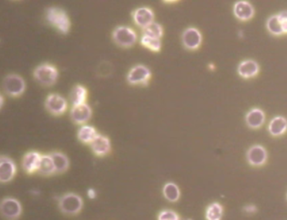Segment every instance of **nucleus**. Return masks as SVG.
I'll return each instance as SVG.
<instances>
[{"label": "nucleus", "instance_id": "nucleus-1", "mask_svg": "<svg viewBox=\"0 0 287 220\" xmlns=\"http://www.w3.org/2000/svg\"><path fill=\"white\" fill-rule=\"evenodd\" d=\"M47 23L56 29L60 34L68 35L71 30V19L65 10L62 8L51 6L45 12Z\"/></svg>", "mask_w": 287, "mask_h": 220}, {"label": "nucleus", "instance_id": "nucleus-2", "mask_svg": "<svg viewBox=\"0 0 287 220\" xmlns=\"http://www.w3.org/2000/svg\"><path fill=\"white\" fill-rule=\"evenodd\" d=\"M33 77L41 86H53L59 80V71L58 67L51 63H42L33 71Z\"/></svg>", "mask_w": 287, "mask_h": 220}, {"label": "nucleus", "instance_id": "nucleus-3", "mask_svg": "<svg viewBox=\"0 0 287 220\" xmlns=\"http://www.w3.org/2000/svg\"><path fill=\"white\" fill-rule=\"evenodd\" d=\"M83 197L75 192H67L59 200V209L67 216H75L81 213L84 208Z\"/></svg>", "mask_w": 287, "mask_h": 220}, {"label": "nucleus", "instance_id": "nucleus-4", "mask_svg": "<svg viewBox=\"0 0 287 220\" xmlns=\"http://www.w3.org/2000/svg\"><path fill=\"white\" fill-rule=\"evenodd\" d=\"M111 38L114 44L125 49L133 47L138 39L136 30L127 26H117L113 30Z\"/></svg>", "mask_w": 287, "mask_h": 220}, {"label": "nucleus", "instance_id": "nucleus-5", "mask_svg": "<svg viewBox=\"0 0 287 220\" xmlns=\"http://www.w3.org/2000/svg\"><path fill=\"white\" fill-rule=\"evenodd\" d=\"M149 67L138 64L131 67L126 75V82L131 86H147L152 79Z\"/></svg>", "mask_w": 287, "mask_h": 220}, {"label": "nucleus", "instance_id": "nucleus-6", "mask_svg": "<svg viewBox=\"0 0 287 220\" xmlns=\"http://www.w3.org/2000/svg\"><path fill=\"white\" fill-rule=\"evenodd\" d=\"M3 88L9 97H19L26 90V83L21 75L10 73L6 75L3 82Z\"/></svg>", "mask_w": 287, "mask_h": 220}, {"label": "nucleus", "instance_id": "nucleus-7", "mask_svg": "<svg viewBox=\"0 0 287 220\" xmlns=\"http://www.w3.org/2000/svg\"><path fill=\"white\" fill-rule=\"evenodd\" d=\"M0 212L6 220H17L21 218L23 208L21 202L15 197H6L1 201Z\"/></svg>", "mask_w": 287, "mask_h": 220}, {"label": "nucleus", "instance_id": "nucleus-8", "mask_svg": "<svg viewBox=\"0 0 287 220\" xmlns=\"http://www.w3.org/2000/svg\"><path fill=\"white\" fill-rule=\"evenodd\" d=\"M45 109L53 116H62L68 109V103L65 97L59 93H50L45 99Z\"/></svg>", "mask_w": 287, "mask_h": 220}, {"label": "nucleus", "instance_id": "nucleus-9", "mask_svg": "<svg viewBox=\"0 0 287 220\" xmlns=\"http://www.w3.org/2000/svg\"><path fill=\"white\" fill-rule=\"evenodd\" d=\"M203 36L201 31L196 27H188L183 31L181 42L188 51H196L201 47Z\"/></svg>", "mask_w": 287, "mask_h": 220}, {"label": "nucleus", "instance_id": "nucleus-10", "mask_svg": "<svg viewBox=\"0 0 287 220\" xmlns=\"http://www.w3.org/2000/svg\"><path fill=\"white\" fill-rule=\"evenodd\" d=\"M131 18L135 26L143 30L155 21V14L151 8L143 6L137 8L132 11Z\"/></svg>", "mask_w": 287, "mask_h": 220}, {"label": "nucleus", "instance_id": "nucleus-11", "mask_svg": "<svg viewBox=\"0 0 287 220\" xmlns=\"http://www.w3.org/2000/svg\"><path fill=\"white\" fill-rule=\"evenodd\" d=\"M93 115V109L87 103L72 106L70 110V118L72 123L77 125H86Z\"/></svg>", "mask_w": 287, "mask_h": 220}, {"label": "nucleus", "instance_id": "nucleus-12", "mask_svg": "<svg viewBox=\"0 0 287 220\" xmlns=\"http://www.w3.org/2000/svg\"><path fill=\"white\" fill-rule=\"evenodd\" d=\"M42 154L39 151H31L26 152L21 160V167L28 175L38 172L42 163Z\"/></svg>", "mask_w": 287, "mask_h": 220}, {"label": "nucleus", "instance_id": "nucleus-13", "mask_svg": "<svg viewBox=\"0 0 287 220\" xmlns=\"http://www.w3.org/2000/svg\"><path fill=\"white\" fill-rule=\"evenodd\" d=\"M246 158L248 164L253 167H262L267 163L268 152L261 145H255L247 150Z\"/></svg>", "mask_w": 287, "mask_h": 220}, {"label": "nucleus", "instance_id": "nucleus-14", "mask_svg": "<svg viewBox=\"0 0 287 220\" xmlns=\"http://www.w3.org/2000/svg\"><path fill=\"white\" fill-rule=\"evenodd\" d=\"M17 173V166L12 158L7 155L0 157V182L8 183L14 178Z\"/></svg>", "mask_w": 287, "mask_h": 220}, {"label": "nucleus", "instance_id": "nucleus-15", "mask_svg": "<svg viewBox=\"0 0 287 220\" xmlns=\"http://www.w3.org/2000/svg\"><path fill=\"white\" fill-rule=\"evenodd\" d=\"M89 146L93 155L98 157H104L109 155L112 149L110 138L102 134H98Z\"/></svg>", "mask_w": 287, "mask_h": 220}, {"label": "nucleus", "instance_id": "nucleus-16", "mask_svg": "<svg viewBox=\"0 0 287 220\" xmlns=\"http://www.w3.org/2000/svg\"><path fill=\"white\" fill-rule=\"evenodd\" d=\"M255 8L246 0L237 1L234 5V14L238 21H248L255 16Z\"/></svg>", "mask_w": 287, "mask_h": 220}, {"label": "nucleus", "instance_id": "nucleus-17", "mask_svg": "<svg viewBox=\"0 0 287 220\" xmlns=\"http://www.w3.org/2000/svg\"><path fill=\"white\" fill-rule=\"evenodd\" d=\"M260 71L259 63L256 61L247 59L239 63L238 73L242 78L250 79L256 77Z\"/></svg>", "mask_w": 287, "mask_h": 220}, {"label": "nucleus", "instance_id": "nucleus-18", "mask_svg": "<svg viewBox=\"0 0 287 220\" xmlns=\"http://www.w3.org/2000/svg\"><path fill=\"white\" fill-rule=\"evenodd\" d=\"M265 114L259 108H254L247 112L245 116V122L247 126L253 130L261 128L265 122Z\"/></svg>", "mask_w": 287, "mask_h": 220}, {"label": "nucleus", "instance_id": "nucleus-19", "mask_svg": "<svg viewBox=\"0 0 287 220\" xmlns=\"http://www.w3.org/2000/svg\"><path fill=\"white\" fill-rule=\"evenodd\" d=\"M268 131L274 137L281 136L287 131V119L283 116H276L268 125Z\"/></svg>", "mask_w": 287, "mask_h": 220}, {"label": "nucleus", "instance_id": "nucleus-20", "mask_svg": "<svg viewBox=\"0 0 287 220\" xmlns=\"http://www.w3.org/2000/svg\"><path fill=\"white\" fill-rule=\"evenodd\" d=\"M98 131L93 125H84L80 126L78 130L77 138L81 143L84 145H90L95 137L98 135Z\"/></svg>", "mask_w": 287, "mask_h": 220}, {"label": "nucleus", "instance_id": "nucleus-21", "mask_svg": "<svg viewBox=\"0 0 287 220\" xmlns=\"http://www.w3.org/2000/svg\"><path fill=\"white\" fill-rule=\"evenodd\" d=\"M50 155L53 160L56 173L63 174L68 172L70 167V161L68 155L60 151H53L50 153Z\"/></svg>", "mask_w": 287, "mask_h": 220}, {"label": "nucleus", "instance_id": "nucleus-22", "mask_svg": "<svg viewBox=\"0 0 287 220\" xmlns=\"http://www.w3.org/2000/svg\"><path fill=\"white\" fill-rule=\"evenodd\" d=\"M89 97V91L86 87L81 84H77L72 88L70 93V101L72 106L83 105L87 103Z\"/></svg>", "mask_w": 287, "mask_h": 220}, {"label": "nucleus", "instance_id": "nucleus-23", "mask_svg": "<svg viewBox=\"0 0 287 220\" xmlns=\"http://www.w3.org/2000/svg\"><path fill=\"white\" fill-rule=\"evenodd\" d=\"M163 195L167 201L176 203L180 200L181 192L179 186L176 183L169 182L164 184L163 188Z\"/></svg>", "mask_w": 287, "mask_h": 220}, {"label": "nucleus", "instance_id": "nucleus-24", "mask_svg": "<svg viewBox=\"0 0 287 220\" xmlns=\"http://www.w3.org/2000/svg\"><path fill=\"white\" fill-rule=\"evenodd\" d=\"M38 173L42 176H50L56 174V167L50 154H42V163Z\"/></svg>", "mask_w": 287, "mask_h": 220}, {"label": "nucleus", "instance_id": "nucleus-25", "mask_svg": "<svg viewBox=\"0 0 287 220\" xmlns=\"http://www.w3.org/2000/svg\"><path fill=\"white\" fill-rule=\"evenodd\" d=\"M224 209L222 204L214 202L208 205L205 209V217L206 220H222Z\"/></svg>", "mask_w": 287, "mask_h": 220}, {"label": "nucleus", "instance_id": "nucleus-26", "mask_svg": "<svg viewBox=\"0 0 287 220\" xmlns=\"http://www.w3.org/2000/svg\"><path fill=\"white\" fill-rule=\"evenodd\" d=\"M266 28L271 35L280 36L284 34L283 31L282 23L280 21L278 14L271 15L266 22Z\"/></svg>", "mask_w": 287, "mask_h": 220}, {"label": "nucleus", "instance_id": "nucleus-27", "mask_svg": "<svg viewBox=\"0 0 287 220\" xmlns=\"http://www.w3.org/2000/svg\"><path fill=\"white\" fill-rule=\"evenodd\" d=\"M140 44L144 48L155 53L160 52L162 50L161 39H158V38L150 37L147 35H143L140 39Z\"/></svg>", "mask_w": 287, "mask_h": 220}, {"label": "nucleus", "instance_id": "nucleus-28", "mask_svg": "<svg viewBox=\"0 0 287 220\" xmlns=\"http://www.w3.org/2000/svg\"><path fill=\"white\" fill-rule=\"evenodd\" d=\"M142 31H143V35H147L150 37L158 38V39H162L164 34V27L155 21L142 30Z\"/></svg>", "mask_w": 287, "mask_h": 220}, {"label": "nucleus", "instance_id": "nucleus-29", "mask_svg": "<svg viewBox=\"0 0 287 220\" xmlns=\"http://www.w3.org/2000/svg\"><path fill=\"white\" fill-rule=\"evenodd\" d=\"M158 220H180V216L172 209H164L158 214Z\"/></svg>", "mask_w": 287, "mask_h": 220}, {"label": "nucleus", "instance_id": "nucleus-30", "mask_svg": "<svg viewBox=\"0 0 287 220\" xmlns=\"http://www.w3.org/2000/svg\"><path fill=\"white\" fill-rule=\"evenodd\" d=\"M87 196L89 197L90 199H94L97 197V192L95 189L93 188H89V190L87 191Z\"/></svg>", "mask_w": 287, "mask_h": 220}, {"label": "nucleus", "instance_id": "nucleus-31", "mask_svg": "<svg viewBox=\"0 0 287 220\" xmlns=\"http://www.w3.org/2000/svg\"><path fill=\"white\" fill-rule=\"evenodd\" d=\"M278 16L280 18V21H281V23H285V22H287V11L285 10V11L280 12V14H278Z\"/></svg>", "mask_w": 287, "mask_h": 220}, {"label": "nucleus", "instance_id": "nucleus-32", "mask_svg": "<svg viewBox=\"0 0 287 220\" xmlns=\"http://www.w3.org/2000/svg\"><path fill=\"white\" fill-rule=\"evenodd\" d=\"M244 210H245L247 213H255L257 211V208L255 205H247V206L244 208Z\"/></svg>", "mask_w": 287, "mask_h": 220}, {"label": "nucleus", "instance_id": "nucleus-33", "mask_svg": "<svg viewBox=\"0 0 287 220\" xmlns=\"http://www.w3.org/2000/svg\"><path fill=\"white\" fill-rule=\"evenodd\" d=\"M162 1L165 4H175V3L179 2L180 0H162Z\"/></svg>", "mask_w": 287, "mask_h": 220}, {"label": "nucleus", "instance_id": "nucleus-34", "mask_svg": "<svg viewBox=\"0 0 287 220\" xmlns=\"http://www.w3.org/2000/svg\"><path fill=\"white\" fill-rule=\"evenodd\" d=\"M283 31H284V34H287V22L285 23H282Z\"/></svg>", "mask_w": 287, "mask_h": 220}, {"label": "nucleus", "instance_id": "nucleus-35", "mask_svg": "<svg viewBox=\"0 0 287 220\" xmlns=\"http://www.w3.org/2000/svg\"><path fill=\"white\" fill-rule=\"evenodd\" d=\"M0 101H1L0 107H1V109H2L3 107H4V102H5V98H4V96L1 95V97H0Z\"/></svg>", "mask_w": 287, "mask_h": 220}]
</instances>
